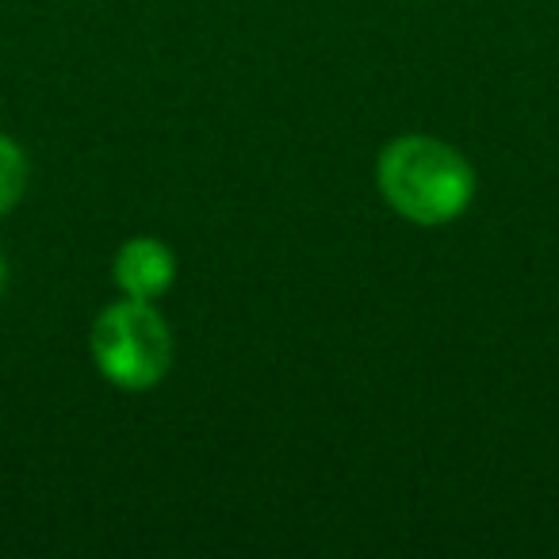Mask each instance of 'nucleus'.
<instances>
[{"instance_id":"obj_1","label":"nucleus","mask_w":559,"mask_h":559,"mask_svg":"<svg viewBox=\"0 0 559 559\" xmlns=\"http://www.w3.org/2000/svg\"><path fill=\"white\" fill-rule=\"evenodd\" d=\"M383 200L414 226H444L475 200V169L456 146L429 134L388 142L376 162Z\"/></svg>"},{"instance_id":"obj_2","label":"nucleus","mask_w":559,"mask_h":559,"mask_svg":"<svg viewBox=\"0 0 559 559\" xmlns=\"http://www.w3.org/2000/svg\"><path fill=\"white\" fill-rule=\"evenodd\" d=\"M93 360L119 391H150L173 368V330L154 304L119 299L93 322Z\"/></svg>"},{"instance_id":"obj_3","label":"nucleus","mask_w":559,"mask_h":559,"mask_svg":"<svg viewBox=\"0 0 559 559\" xmlns=\"http://www.w3.org/2000/svg\"><path fill=\"white\" fill-rule=\"evenodd\" d=\"M111 272H116V284L127 299L154 304V299H162L173 288V280H177V257L157 238H131L116 253V269Z\"/></svg>"},{"instance_id":"obj_4","label":"nucleus","mask_w":559,"mask_h":559,"mask_svg":"<svg viewBox=\"0 0 559 559\" xmlns=\"http://www.w3.org/2000/svg\"><path fill=\"white\" fill-rule=\"evenodd\" d=\"M27 188V157L20 150V142H12L9 134H0V218L9 215Z\"/></svg>"},{"instance_id":"obj_5","label":"nucleus","mask_w":559,"mask_h":559,"mask_svg":"<svg viewBox=\"0 0 559 559\" xmlns=\"http://www.w3.org/2000/svg\"><path fill=\"white\" fill-rule=\"evenodd\" d=\"M4 284H9V264H4V253H0V296H4Z\"/></svg>"}]
</instances>
